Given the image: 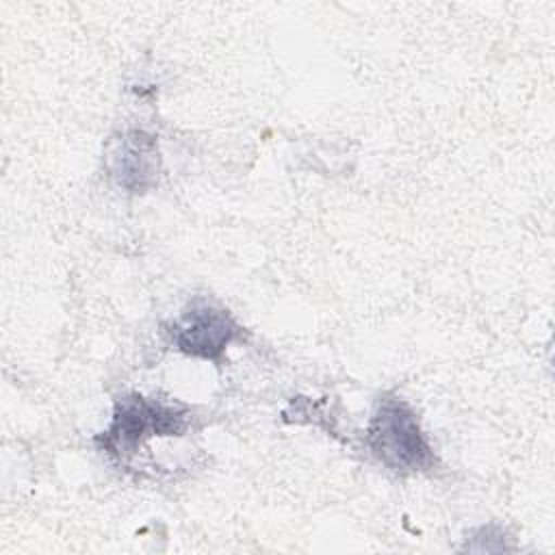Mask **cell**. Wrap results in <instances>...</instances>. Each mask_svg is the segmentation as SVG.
<instances>
[{
    "label": "cell",
    "mask_w": 555,
    "mask_h": 555,
    "mask_svg": "<svg viewBox=\"0 0 555 555\" xmlns=\"http://www.w3.org/2000/svg\"><path fill=\"white\" fill-rule=\"evenodd\" d=\"M364 444L382 466L399 475L429 473L438 464L414 410L397 395L379 397L364 431Z\"/></svg>",
    "instance_id": "6da1fadb"
},
{
    "label": "cell",
    "mask_w": 555,
    "mask_h": 555,
    "mask_svg": "<svg viewBox=\"0 0 555 555\" xmlns=\"http://www.w3.org/2000/svg\"><path fill=\"white\" fill-rule=\"evenodd\" d=\"M191 418V410L184 405L132 392L115 401L111 423L95 442L111 457L126 462L154 436H182Z\"/></svg>",
    "instance_id": "7a4b0ae2"
},
{
    "label": "cell",
    "mask_w": 555,
    "mask_h": 555,
    "mask_svg": "<svg viewBox=\"0 0 555 555\" xmlns=\"http://www.w3.org/2000/svg\"><path fill=\"white\" fill-rule=\"evenodd\" d=\"M243 327L234 317L206 297H195L169 323H165L167 340L184 356L219 362L230 343L241 338Z\"/></svg>",
    "instance_id": "3957f363"
},
{
    "label": "cell",
    "mask_w": 555,
    "mask_h": 555,
    "mask_svg": "<svg viewBox=\"0 0 555 555\" xmlns=\"http://www.w3.org/2000/svg\"><path fill=\"white\" fill-rule=\"evenodd\" d=\"M106 167L115 184L128 193H145L158 182L160 154L156 137L143 128H128L111 141Z\"/></svg>",
    "instance_id": "277c9868"
}]
</instances>
